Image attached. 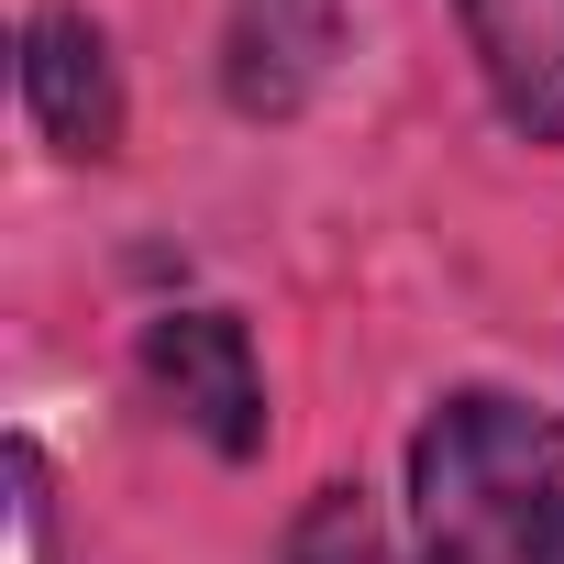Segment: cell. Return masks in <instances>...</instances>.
<instances>
[{
    "label": "cell",
    "mask_w": 564,
    "mask_h": 564,
    "mask_svg": "<svg viewBox=\"0 0 564 564\" xmlns=\"http://www.w3.org/2000/svg\"><path fill=\"white\" fill-rule=\"evenodd\" d=\"M421 564H564V421L509 388H454L410 432Z\"/></svg>",
    "instance_id": "6da1fadb"
},
{
    "label": "cell",
    "mask_w": 564,
    "mask_h": 564,
    "mask_svg": "<svg viewBox=\"0 0 564 564\" xmlns=\"http://www.w3.org/2000/svg\"><path fill=\"white\" fill-rule=\"evenodd\" d=\"M133 377L155 388V410L177 432H199L221 465H254L265 454V366H254V333L232 311H155L133 333Z\"/></svg>",
    "instance_id": "7a4b0ae2"
},
{
    "label": "cell",
    "mask_w": 564,
    "mask_h": 564,
    "mask_svg": "<svg viewBox=\"0 0 564 564\" xmlns=\"http://www.w3.org/2000/svg\"><path fill=\"white\" fill-rule=\"evenodd\" d=\"M23 122L67 155V166H111L122 155V56L100 34V12H78V0H45V12H23Z\"/></svg>",
    "instance_id": "3957f363"
},
{
    "label": "cell",
    "mask_w": 564,
    "mask_h": 564,
    "mask_svg": "<svg viewBox=\"0 0 564 564\" xmlns=\"http://www.w3.org/2000/svg\"><path fill=\"white\" fill-rule=\"evenodd\" d=\"M344 67V0H232L221 12V100L243 122H300Z\"/></svg>",
    "instance_id": "277c9868"
},
{
    "label": "cell",
    "mask_w": 564,
    "mask_h": 564,
    "mask_svg": "<svg viewBox=\"0 0 564 564\" xmlns=\"http://www.w3.org/2000/svg\"><path fill=\"white\" fill-rule=\"evenodd\" d=\"M476 78L520 144H564V0H454Z\"/></svg>",
    "instance_id": "5b68a950"
},
{
    "label": "cell",
    "mask_w": 564,
    "mask_h": 564,
    "mask_svg": "<svg viewBox=\"0 0 564 564\" xmlns=\"http://www.w3.org/2000/svg\"><path fill=\"white\" fill-rule=\"evenodd\" d=\"M276 564H399V553H388L366 487H311L300 520H289V542H276Z\"/></svg>",
    "instance_id": "8992f818"
},
{
    "label": "cell",
    "mask_w": 564,
    "mask_h": 564,
    "mask_svg": "<svg viewBox=\"0 0 564 564\" xmlns=\"http://www.w3.org/2000/svg\"><path fill=\"white\" fill-rule=\"evenodd\" d=\"M12 564H56V487L34 443H12Z\"/></svg>",
    "instance_id": "52a82bcc"
}]
</instances>
